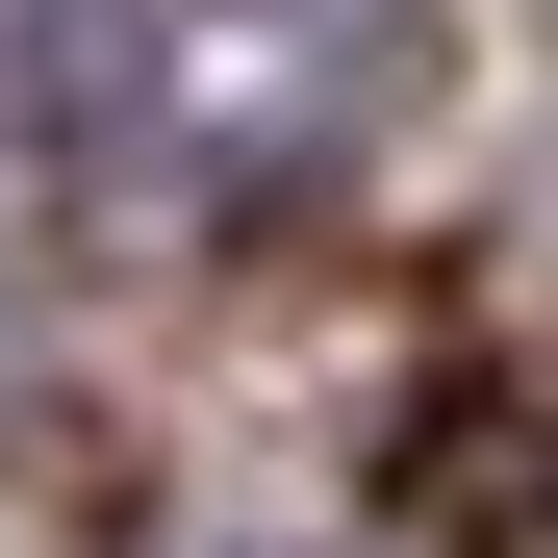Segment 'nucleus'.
Masks as SVG:
<instances>
[{
	"mask_svg": "<svg viewBox=\"0 0 558 558\" xmlns=\"http://www.w3.org/2000/svg\"><path fill=\"white\" fill-rule=\"evenodd\" d=\"M432 558H558V432H483V483H457Z\"/></svg>",
	"mask_w": 558,
	"mask_h": 558,
	"instance_id": "f257e3e1",
	"label": "nucleus"
}]
</instances>
